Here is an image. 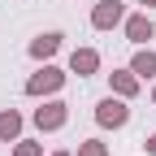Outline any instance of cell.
Wrapping results in <instances>:
<instances>
[{"instance_id":"obj_1","label":"cell","mask_w":156,"mask_h":156,"mask_svg":"<svg viewBox=\"0 0 156 156\" xmlns=\"http://www.w3.org/2000/svg\"><path fill=\"white\" fill-rule=\"evenodd\" d=\"M95 117H100V126H126V117H130V113H126L122 100H104L100 108H95Z\"/></svg>"},{"instance_id":"obj_2","label":"cell","mask_w":156,"mask_h":156,"mask_svg":"<svg viewBox=\"0 0 156 156\" xmlns=\"http://www.w3.org/2000/svg\"><path fill=\"white\" fill-rule=\"evenodd\" d=\"M61 83H65V74H61V69H44V74H35L30 83H26V91L39 95V91H56Z\"/></svg>"},{"instance_id":"obj_3","label":"cell","mask_w":156,"mask_h":156,"mask_svg":"<svg viewBox=\"0 0 156 156\" xmlns=\"http://www.w3.org/2000/svg\"><path fill=\"white\" fill-rule=\"evenodd\" d=\"M91 22L100 26V30H104V26H117V22H122V5H117V0H104V5L91 13Z\"/></svg>"},{"instance_id":"obj_4","label":"cell","mask_w":156,"mask_h":156,"mask_svg":"<svg viewBox=\"0 0 156 156\" xmlns=\"http://www.w3.org/2000/svg\"><path fill=\"white\" fill-rule=\"evenodd\" d=\"M35 122H39V130H56V126L65 122V104H44V108L35 113Z\"/></svg>"},{"instance_id":"obj_5","label":"cell","mask_w":156,"mask_h":156,"mask_svg":"<svg viewBox=\"0 0 156 156\" xmlns=\"http://www.w3.org/2000/svg\"><path fill=\"white\" fill-rule=\"evenodd\" d=\"M69 65H74V74H91L95 65H100V56H95L91 48H78V52L69 56Z\"/></svg>"},{"instance_id":"obj_6","label":"cell","mask_w":156,"mask_h":156,"mask_svg":"<svg viewBox=\"0 0 156 156\" xmlns=\"http://www.w3.org/2000/svg\"><path fill=\"white\" fill-rule=\"evenodd\" d=\"M126 35L134 39V44H147V39H152V22H147V17H130V22H126Z\"/></svg>"},{"instance_id":"obj_7","label":"cell","mask_w":156,"mask_h":156,"mask_svg":"<svg viewBox=\"0 0 156 156\" xmlns=\"http://www.w3.org/2000/svg\"><path fill=\"white\" fill-rule=\"evenodd\" d=\"M134 74H139V78H156V56L152 52H139V56H134V65H130Z\"/></svg>"},{"instance_id":"obj_8","label":"cell","mask_w":156,"mask_h":156,"mask_svg":"<svg viewBox=\"0 0 156 156\" xmlns=\"http://www.w3.org/2000/svg\"><path fill=\"white\" fill-rule=\"evenodd\" d=\"M56 44H61V35H39L35 44H30V52H35V56H52Z\"/></svg>"},{"instance_id":"obj_9","label":"cell","mask_w":156,"mask_h":156,"mask_svg":"<svg viewBox=\"0 0 156 156\" xmlns=\"http://www.w3.org/2000/svg\"><path fill=\"white\" fill-rule=\"evenodd\" d=\"M17 130H22V117H17V113L0 117V139H17Z\"/></svg>"},{"instance_id":"obj_10","label":"cell","mask_w":156,"mask_h":156,"mask_svg":"<svg viewBox=\"0 0 156 156\" xmlns=\"http://www.w3.org/2000/svg\"><path fill=\"white\" fill-rule=\"evenodd\" d=\"M113 87L122 91V95H130V91H134V78H130V74H113Z\"/></svg>"},{"instance_id":"obj_11","label":"cell","mask_w":156,"mask_h":156,"mask_svg":"<svg viewBox=\"0 0 156 156\" xmlns=\"http://www.w3.org/2000/svg\"><path fill=\"white\" fill-rule=\"evenodd\" d=\"M78 156H104V143H95V139H91V143L78 147Z\"/></svg>"},{"instance_id":"obj_12","label":"cell","mask_w":156,"mask_h":156,"mask_svg":"<svg viewBox=\"0 0 156 156\" xmlns=\"http://www.w3.org/2000/svg\"><path fill=\"white\" fill-rule=\"evenodd\" d=\"M17 156H39V147H35V143H22V147H17Z\"/></svg>"},{"instance_id":"obj_13","label":"cell","mask_w":156,"mask_h":156,"mask_svg":"<svg viewBox=\"0 0 156 156\" xmlns=\"http://www.w3.org/2000/svg\"><path fill=\"white\" fill-rule=\"evenodd\" d=\"M147 152H152V156H156V134H152V139H147Z\"/></svg>"},{"instance_id":"obj_14","label":"cell","mask_w":156,"mask_h":156,"mask_svg":"<svg viewBox=\"0 0 156 156\" xmlns=\"http://www.w3.org/2000/svg\"><path fill=\"white\" fill-rule=\"evenodd\" d=\"M139 5H147V9H152V5H156V0H139Z\"/></svg>"},{"instance_id":"obj_15","label":"cell","mask_w":156,"mask_h":156,"mask_svg":"<svg viewBox=\"0 0 156 156\" xmlns=\"http://www.w3.org/2000/svg\"><path fill=\"white\" fill-rule=\"evenodd\" d=\"M56 156H69V152H56Z\"/></svg>"}]
</instances>
